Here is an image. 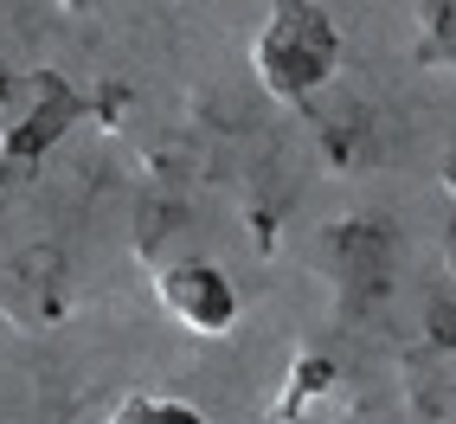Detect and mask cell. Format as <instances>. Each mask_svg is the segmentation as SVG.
I'll return each instance as SVG.
<instances>
[{
  "label": "cell",
  "instance_id": "6da1fadb",
  "mask_svg": "<svg viewBox=\"0 0 456 424\" xmlns=\"http://www.w3.org/2000/svg\"><path fill=\"white\" fill-rule=\"evenodd\" d=\"M341 65V26L315 0H277L251 39V71L277 103H309Z\"/></svg>",
  "mask_w": 456,
  "mask_h": 424
},
{
  "label": "cell",
  "instance_id": "7a4b0ae2",
  "mask_svg": "<svg viewBox=\"0 0 456 424\" xmlns=\"http://www.w3.org/2000/svg\"><path fill=\"white\" fill-rule=\"evenodd\" d=\"M77 110H84V103H77V90H71L65 77H33L20 123L0 135V187H20V180L39 174V161L52 155V142L77 123Z\"/></svg>",
  "mask_w": 456,
  "mask_h": 424
},
{
  "label": "cell",
  "instance_id": "3957f363",
  "mask_svg": "<svg viewBox=\"0 0 456 424\" xmlns=\"http://www.w3.org/2000/svg\"><path fill=\"white\" fill-rule=\"evenodd\" d=\"M155 289H161V309L180 328H193V335H232L238 289H232V277L219 264H206V257H167L155 270Z\"/></svg>",
  "mask_w": 456,
  "mask_h": 424
},
{
  "label": "cell",
  "instance_id": "277c9868",
  "mask_svg": "<svg viewBox=\"0 0 456 424\" xmlns=\"http://www.w3.org/2000/svg\"><path fill=\"white\" fill-rule=\"evenodd\" d=\"M0 309H7L20 328H52L65 315V257L33 245L20 251L7 270H0Z\"/></svg>",
  "mask_w": 456,
  "mask_h": 424
},
{
  "label": "cell",
  "instance_id": "5b68a950",
  "mask_svg": "<svg viewBox=\"0 0 456 424\" xmlns=\"http://www.w3.org/2000/svg\"><path fill=\"white\" fill-rule=\"evenodd\" d=\"M405 386H411V405L424 418H450L456 412V347H437V341H424L411 360H405Z\"/></svg>",
  "mask_w": 456,
  "mask_h": 424
},
{
  "label": "cell",
  "instance_id": "8992f818",
  "mask_svg": "<svg viewBox=\"0 0 456 424\" xmlns=\"http://www.w3.org/2000/svg\"><path fill=\"white\" fill-rule=\"evenodd\" d=\"M328 392H334V360H328V354H302L296 367H289L283 399H277V424H302V418H309V405H322Z\"/></svg>",
  "mask_w": 456,
  "mask_h": 424
},
{
  "label": "cell",
  "instance_id": "52a82bcc",
  "mask_svg": "<svg viewBox=\"0 0 456 424\" xmlns=\"http://www.w3.org/2000/svg\"><path fill=\"white\" fill-rule=\"evenodd\" d=\"M110 424H212L200 405L187 399H155V392H129L123 405L110 412Z\"/></svg>",
  "mask_w": 456,
  "mask_h": 424
},
{
  "label": "cell",
  "instance_id": "ba28073f",
  "mask_svg": "<svg viewBox=\"0 0 456 424\" xmlns=\"http://www.w3.org/2000/svg\"><path fill=\"white\" fill-rule=\"evenodd\" d=\"M418 58H424V65H456V7H431V13H424Z\"/></svg>",
  "mask_w": 456,
  "mask_h": 424
},
{
  "label": "cell",
  "instance_id": "9c48e42d",
  "mask_svg": "<svg viewBox=\"0 0 456 424\" xmlns=\"http://www.w3.org/2000/svg\"><path fill=\"white\" fill-rule=\"evenodd\" d=\"M444 193L456 200V148H450V155H444Z\"/></svg>",
  "mask_w": 456,
  "mask_h": 424
},
{
  "label": "cell",
  "instance_id": "30bf717a",
  "mask_svg": "<svg viewBox=\"0 0 456 424\" xmlns=\"http://www.w3.org/2000/svg\"><path fill=\"white\" fill-rule=\"evenodd\" d=\"M0 97H7V71H0Z\"/></svg>",
  "mask_w": 456,
  "mask_h": 424
}]
</instances>
